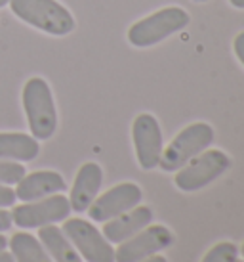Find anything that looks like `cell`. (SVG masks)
Listing matches in <instances>:
<instances>
[{"label":"cell","mask_w":244,"mask_h":262,"mask_svg":"<svg viewBox=\"0 0 244 262\" xmlns=\"http://www.w3.org/2000/svg\"><path fill=\"white\" fill-rule=\"evenodd\" d=\"M132 140H134L137 165L143 170L157 168L164 149L162 130L157 117L151 113H139L132 123Z\"/></svg>","instance_id":"obj_9"},{"label":"cell","mask_w":244,"mask_h":262,"mask_svg":"<svg viewBox=\"0 0 244 262\" xmlns=\"http://www.w3.org/2000/svg\"><path fill=\"white\" fill-rule=\"evenodd\" d=\"M0 262H15L14 255H12V253H6V251H2V253H0Z\"/></svg>","instance_id":"obj_22"},{"label":"cell","mask_w":244,"mask_h":262,"mask_svg":"<svg viewBox=\"0 0 244 262\" xmlns=\"http://www.w3.org/2000/svg\"><path fill=\"white\" fill-rule=\"evenodd\" d=\"M23 110L33 138L50 140L58 130V111L52 88L40 77H33L23 86Z\"/></svg>","instance_id":"obj_2"},{"label":"cell","mask_w":244,"mask_h":262,"mask_svg":"<svg viewBox=\"0 0 244 262\" xmlns=\"http://www.w3.org/2000/svg\"><path fill=\"white\" fill-rule=\"evenodd\" d=\"M214 144V128L208 123H193L178 132V136L162 149L158 167L164 172H176L183 165Z\"/></svg>","instance_id":"obj_5"},{"label":"cell","mask_w":244,"mask_h":262,"mask_svg":"<svg viewBox=\"0 0 244 262\" xmlns=\"http://www.w3.org/2000/svg\"><path fill=\"white\" fill-rule=\"evenodd\" d=\"M8 2H10V0H0V8H4L8 4Z\"/></svg>","instance_id":"obj_26"},{"label":"cell","mask_w":244,"mask_h":262,"mask_svg":"<svg viewBox=\"0 0 244 262\" xmlns=\"http://www.w3.org/2000/svg\"><path fill=\"white\" fill-rule=\"evenodd\" d=\"M10 249L15 262H54L42 243L31 233H15L10 239Z\"/></svg>","instance_id":"obj_16"},{"label":"cell","mask_w":244,"mask_h":262,"mask_svg":"<svg viewBox=\"0 0 244 262\" xmlns=\"http://www.w3.org/2000/svg\"><path fill=\"white\" fill-rule=\"evenodd\" d=\"M67 189L63 176L56 172V170H36L31 174H25L17 182L15 188V197L21 199L23 203L36 201L42 197L54 195V193H61Z\"/></svg>","instance_id":"obj_12"},{"label":"cell","mask_w":244,"mask_h":262,"mask_svg":"<svg viewBox=\"0 0 244 262\" xmlns=\"http://www.w3.org/2000/svg\"><path fill=\"white\" fill-rule=\"evenodd\" d=\"M191 17L183 8L168 6L136 21L128 29V42L136 48H149L183 31Z\"/></svg>","instance_id":"obj_3"},{"label":"cell","mask_w":244,"mask_h":262,"mask_svg":"<svg viewBox=\"0 0 244 262\" xmlns=\"http://www.w3.org/2000/svg\"><path fill=\"white\" fill-rule=\"evenodd\" d=\"M194 2H208V0H194Z\"/></svg>","instance_id":"obj_28"},{"label":"cell","mask_w":244,"mask_h":262,"mask_svg":"<svg viewBox=\"0 0 244 262\" xmlns=\"http://www.w3.org/2000/svg\"><path fill=\"white\" fill-rule=\"evenodd\" d=\"M237 262H244V260H237Z\"/></svg>","instance_id":"obj_29"},{"label":"cell","mask_w":244,"mask_h":262,"mask_svg":"<svg viewBox=\"0 0 244 262\" xmlns=\"http://www.w3.org/2000/svg\"><path fill=\"white\" fill-rule=\"evenodd\" d=\"M38 140L23 132H0V159L33 161L38 157Z\"/></svg>","instance_id":"obj_14"},{"label":"cell","mask_w":244,"mask_h":262,"mask_svg":"<svg viewBox=\"0 0 244 262\" xmlns=\"http://www.w3.org/2000/svg\"><path fill=\"white\" fill-rule=\"evenodd\" d=\"M10 8L21 21L54 37H65L77 27L72 14L58 0H10Z\"/></svg>","instance_id":"obj_1"},{"label":"cell","mask_w":244,"mask_h":262,"mask_svg":"<svg viewBox=\"0 0 244 262\" xmlns=\"http://www.w3.org/2000/svg\"><path fill=\"white\" fill-rule=\"evenodd\" d=\"M143 191L134 182H122L107 189L103 195L95 197L88 207V214L93 222H107L120 216L122 212L134 209L141 203Z\"/></svg>","instance_id":"obj_10"},{"label":"cell","mask_w":244,"mask_h":262,"mask_svg":"<svg viewBox=\"0 0 244 262\" xmlns=\"http://www.w3.org/2000/svg\"><path fill=\"white\" fill-rule=\"evenodd\" d=\"M238 247L231 241H219L202 256L201 262H237Z\"/></svg>","instance_id":"obj_17"},{"label":"cell","mask_w":244,"mask_h":262,"mask_svg":"<svg viewBox=\"0 0 244 262\" xmlns=\"http://www.w3.org/2000/svg\"><path fill=\"white\" fill-rule=\"evenodd\" d=\"M153 224V211L145 205H137L130 211L122 212L120 216L103 222V235L109 243H122L132 235L141 232L143 228Z\"/></svg>","instance_id":"obj_11"},{"label":"cell","mask_w":244,"mask_h":262,"mask_svg":"<svg viewBox=\"0 0 244 262\" xmlns=\"http://www.w3.org/2000/svg\"><path fill=\"white\" fill-rule=\"evenodd\" d=\"M27 174L25 172V167L21 163H15V161H0V184L4 186H12V184H17L23 176Z\"/></svg>","instance_id":"obj_18"},{"label":"cell","mask_w":244,"mask_h":262,"mask_svg":"<svg viewBox=\"0 0 244 262\" xmlns=\"http://www.w3.org/2000/svg\"><path fill=\"white\" fill-rule=\"evenodd\" d=\"M231 168V157L222 149H204L187 165L176 170L174 184L180 191L193 193L206 188Z\"/></svg>","instance_id":"obj_4"},{"label":"cell","mask_w":244,"mask_h":262,"mask_svg":"<svg viewBox=\"0 0 244 262\" xmlns=\"http://www.w3.org/2000/svg\"><path fill=\"white\" fill-rule=\"evenodd\" d=\"M63 233L69 237L72 247L79 251L82 260L86 262H115L113 243L92 224L82 219H67L63 224Z\"/></svg>","instance_id":"obj_6"},{"label":"cell","mask_w":244,"mask_h":262,"mask_svg":"<svg viewBox=\"0 0 244 262\" xmlns=\"http://www.w3.org/2000/svg\"><path fill=\"white\" fill-rule=\"evenodd\" d=\"M38 241L44 245L54 262H82L79 251L72 247L69 237L56 224L42 226L38 230Z\"/></svg>","instance_id":"obj_15"},{"label":"cell","mask_w":244,"mask_h":262,"mask_svg":"<svg viewBox=\"0 0 244 262\" xmlns=\"http://www.w3.org/2000/svg\"><path fill=\"white\" fill-rule=\"evenodd\" d=\"M71 211L72 209L69 199L61 193H54V195L42 197V199H36V201H29V203L15 207L12 211V222L19 228H27V230L42 228V226L67 220Z\"/></svg>","instance_id":"obj_7"},{"label":"cell","mask_w":244,"mask_h":262,"mask_svg":"<svg viewBox=\"0 0 244 262\" xmlns=\"http://www.w3.org/2000/svg\"><path fill=\"white\" fill-rule=\"evenodd\" d=\"M12 224H14V222H12V214L8 211H4V209H0V233L10 230Z\"/></svg>","instance_id":"obj_21"},{"label":"cell","mask_w":244,"mask_h":262,"mask_svg":"<svg viewBox=\"0 0 244 262\" xmlns=\"http://www.w3.org/2000/svg\"><path fill=\"white\" fill-rule=\"evenodd\" d=\"M6 247H8V239L4 237V235H2V233H0V253H2V251H4Z\"/></svg>","instance_id":"obj_25"},{"label":"cell","mask_w":244,"mask_h":262,"mask_svg":"<svg viewBox=\"0 0 244 262\" xmlns=\"http://www.w3.org/2000/svg\"><path fill=\"white\" fill-rule=\"evenodd\" d=\"M15 189H12L10 186H4V184H0V209H4V207H14L15 203Z\"/></svg>","instance_id":"obj_19"},{"label":"cell","mask_w":244,"mask_h":262,"mask_svg":"<svg viewBox=\"0 0 244 262\" xmlns=\"http://www.w3.org/2000/svg\"><path fill=\"white\" fill-rule=\"evenodd\" d=\"M233 50H235V56L238 58V61L244 66V31H240L235 40H233Z\"/></svg>","instance_id":"obj_20"},{"label":"cell","mask_w":244,"mask_h":262,"mask_svg":"<svg viewBox=\"0 0 244 262\" xmlns=\"http://www.w3.org/2000/svg\"><path fill=\"white\" fill-rule=\"evenodd\" d=\"M229 4L237 10H244V0H229Z\"/></svg>","instance_id":"obj_24"},{"label":"cell","mask_w":244,"mask_h":262,"mask_svg":"<svg viewBox=\"0 0 244 262\" xmlns=\"http://www.w3.org/2000/svg\"><path fill=\"white\" fill-rule=\"evenodd\" d=\"M103 184V170L97 163H84L77 172V178L72 182L71 197L69 203L75 212H84L88 211V207L92 205V201L97 197L100 188Z\"/></svg>","instance_id":"obj_13"},{"label":"cell","mask_w":244,"mask_h":262,"mask_svg":"<svg viewBox=\"0 0 244 262\" xmlns=\"http://www.w3.org/2000/svg\"><path fill=\"white\" fill-rule=\"evenodd\" d=\"M174 243V233L162 224H149L130 239L118 243L115 262H141Z\"/></svg>","instance_id":"obj_8"},{"label":"cell","mask_w":244,"mask_h":262,"mask_svg":"<svg viewBox=\"0 0 244 262\" xmlns=\"http://www.w3.org/2000/svg\"><path fill=\"white\" fill-rule=\"evenodd\" d=\"M141 262H168V260H166L162 255H153V256H149V258H145V260H141Z\"/></svg>","instance_id":"obj_23"},{"label":"cell","mask_w":244,"mask_h":262,"mask_svg":"<svg viewBox=\"0 0 244 262\" xmlns=\"http://www.w3.org/2000/svg\"><path fill=\"white\" fill-rule=\"evenodd\" d=\"M240 255H242V260H244V243H242V247H240Z\"/></svg>","instance_id":"obj_27"}]
</instances>
